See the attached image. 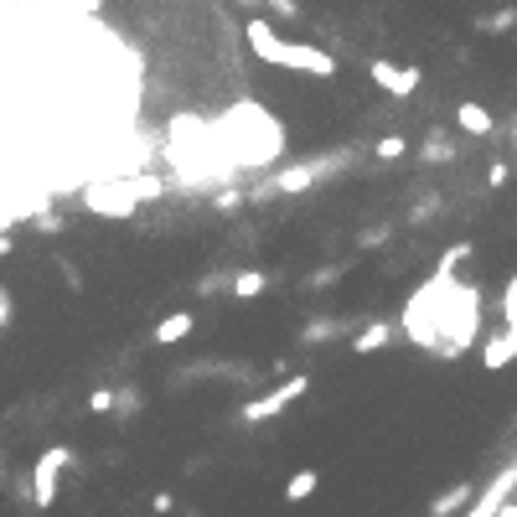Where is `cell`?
Listing matches in <instances>:
<instances>
[{"label": "cell", "instance_id": "obj_13", "mask_svg": "<svg viewBox=\"0 0 517 517\" xmlns=\"http://www.w3.org/2000/svg\"><path fill=\"white\" fill-rule=\"evenodd\" d=\"M264 285H269V275H264V269H243V275H233V280H228V290H233L238 300H254V295H264Z\"/></svg>", "mask_w": 517, "mask_h": 517}, {"label": "cell", "instance_id": "obj_15", "mask_svg": "<svg viewBox=\"0 0 517 517\" xmlns=\"http://www.w3.org/2000/svg\"><path fill=\"white\" fill-rule=\"evenodd\" d=\"M342 331H352V321H311L300 331V342H331V337H342Z\"/></svg>", "mask_w": 517, "mask_h": 517}, {"label": "cell", "instance_id": "obj_6", "mask_svg": "<svg viewBox=\"0 0 517 517\" xmlns=\"http://www.w3.org/2000/svg\"><path fill=\"white\" fill-rule=\"evenodd\" d=\"M337 161H342V156H321V161H300V166H285L275 181H269V192H306V187H316L321 176H331V171H337Z\"/></svg>", "mask_w": 517, "mask_h": 517}, {"label": "cell", "instance_id": "obj_9", "mask_svg": "<svg viewBox=\"0 0 517 517\" xmlns=\"http://www.w3.org/2000/svg\"><path fill=\"white\" fill-rule=\"evenodd\" d=\"M455 125H461L466 135H476V140H486L497 125H492V109H481V104H461L455 109Z\"/></svg>", "mask_w": 517, "mask_h": 517}, {"label": "cell", "instance_id": "obj_25", "mask_svg": "<svg viewBox=\"0 0 517 517\" xmlns=\"http://www.w3.org/2000/svg\"><path fill=\"white\" fill-rule=\"evenodd\" d=\"M497 517H517V502H507V507H502V512H497Z\"/></svg>", "mask_w": 517, "mask_h": 517}, {"label": "cell", "instance_id": "obj_26", "mask_svg": "<svg viewBox=\"0 0 517 517\" xmlns=\"http://www.w3.org/2000/svg\"><path fill=\"white\" fill-rule=\"evenodd\" d=\"M233 6H264V0H233Z\"/></svg>", "mask_w": 517, "mask_h": 517}, {"label": "cell", "instance_id": "obj_19", "mask_svg": "<svg viewBox=\"0 0 517 517\" xmlns=\"http://www.w3.org/2000/svg\"><path fill=\"white\" fill-rule=\"evenodd\" d=\"M88 409H94V414H114V393H109V388H94V393H88Z\"/></svg>", "mask_w": 517, "mask_h": 517}, {"label": "cell", "instance_id": "obj_17", "mask_svg": "<svg viewBox=\"0 0 517 517\" xmlns=\"http://www.w3.org/2000/svg\"><path fill=\"white\" fill-rule=\"evenodd\" d=\"M373 156H378V161H399V156H404V135H383V140L373 145Z\"/></svg>", "mask_w": 517, "mask_h": 517}, {"label": "cell", "instance_id": "obj_2", "mask_svg": "<svg viewBox=\"0 0 517 517\" xmlns=\"http://www.w3.org/2000/svg\"><path fill=\"white\" fill-rule=\"evenodd\" d=\"M476 326H481V290L476 285H455L450 300H445V321H440V337L450 331V342L440 352L455 357L461 347H471L476 342Z\"/></svg>", "mask_w": 517, "mask_h": 517}, {"label": "cell", "instance_id": "obj_1", "mask_svg": "<svg viewBox=\"0 0 517 517\" xmlns=\"http://www.w3.org/2000/svg\"><path fill=\"white\" fill-rule=\"evenodd\" d=\"M166 181L161 176H119V181H94V187L83 192L88 212H99V218H130V212L150 197H161Z\"/></svg>", "mask_w": 517, "mask_h": 517}, {"label": "cell", "instance_id": "obj_21", "mask_svg": "<svg viewBox=\"0 0 517 517\" xmlns=\"http://www.w3.org/2000/svg\"><path fill=\"white\" fill-rule=\"evenodd\" d=\"M114 409H125V414H135V409H140V393H135V388H125V393H114Z\"/></svg>", "mask_w": 517, "mask_h": 517}, {"label": "cell", "instance_id": "obj_11", "mask_svg": "<svg viewBox=\"0 0 517 517\" xmlns=\"http://www.w3.org/2000/svg\"><path fill=\"white\" fill-rule=\"evenodd\" d=\"M471 497H476V486H471V481H461V486H450L445 497H435V502H430V512H435V517H455L461 507H471Z\"/></svg>", "mask_w": 517, "mask_h": 517}, {"label": "cell", "instance_id": "obj_23", "mask_svg": "<svg viewBox=\"0 0 517 517\" xmlns=\"http://www.w3.org/2000/svg\"><path fill=\"white\" fill-rule=\"evenodd\" d=\"M486 181H492V187H507V161H492V166H486Z\"/></svg>", "mask_w": 517, "mask_h": 517}, {"label": "cell", "instance_id": "obj_8", "mask_svg": "<svg viewBox=\"0 0 517 517\" xmlns=\"http://www.w3.org/2000/svg\"><path fill=\"white\" fill-rule=\"evenodd\" d=\"M512 357H517V337H512V331H497V337L486 342V352H481V368L486 373H502Z\"/></svg>", "mask_w": 517, "mask_h": 517}, {"label": "cell", "instance_id": "obj_20", "mask_svg": "<svg viewBox=\"0 0 517 517\" xmlns=\"http://www.w3.org/2000/svg\"><path fill=\"white\" fill-rule=\"evenodd\" d=\"M512 21H517V6H507V11H497V16H486L481 32H502V26H512Z\"/></svg>", "mask_w": 517, "mask_h": 517}, {"label": "cell", "instance_id": "obj_22", "mask_svg": "<svg viewBox=\"0 0 517 517\" xmlns=\"http://www.w3.org/2000/svg\"><path fill=\"white\" fill-rule=\"evenodd\" d=\"M218 212H238L243 207V192H218V202H212Z\"/></svg>", "mask_w": 517, "mask_h": 517}, {"label": "cell", "instance_id": "obj_24", "mask_svg": "<svg viewBox=\"0 0 517 517\" xmlns=\"http://www.w3.org/2000/svg\"><path fill=\"white\" fill-rule=\"evenodd\" d=\"M6 316H11V300H6V290H0V326H6Z\"/></svg>", "mask_w": 517, "mask_h": 517}, {"label": "cell", "instance_id": "obj_4", "mask_svg": "<svg viewBox=\"0 0 517 517\" xmlns=\"http://www.w3.org/2000/svg\"><path fill=\"white\" fill-rule=\"evenodd\" d=\"M73 466V450L68 445H47L37 455V466H32V502L37 507H52L57 502V481H63V471Z\"/></svg>", "mask_w": 517, "mask_h": 517}, {"label": "cell", "instance_id": "obj_7", "mask_svg": "<svg viewBox=\"0 0 517 517\" xmlns=\"http://www.w3.org/2000/svg\"><path fill=\"white\" fill-rule=\"evenodd\" d=\"M368 73H373V83L383 88V94H393V99H409L414 88H419V78H424V73H419L414 63H409V68H393L388 57H378V63H373Z\"/></svg>", "mask_w": 517, "mask_h": 517}, {"label": "cell", "instance_id": "obj_12", "mask_svg": "<svg viewBox=\"0 0 517 517\" xmlns=\"http://www.w3.org/2000/svg\"><path fill=\"white\" fill-rule=\"evenodd\" d=\"M192 326H197V321H192V311H176V316H166V321L156 326V342H161V347H171V342H181V337H192Z\"/></svg>", "mask_w": 517, "mask_h": 517}, {"label": "cell", "instance_id": "obj_18", "mask_svg": "<svg viewBox=\"0 0 517 517\" xmlns=\"http://www.w3.org/2000/svg\"><path fill=\"white\" fill-rule=\"evenodd\" d=\"M424 161H455V150H450L445 140H435V135H430V140H424Z\"/></svg>", "mask_w": 517, "mask_h": 517}, {"label": "cell", "instance_id": "obj_5", "mask_svg": "<svg viewBox=\"0 0 517 517\" xmlns=\"http://www.w3.org/2000/svg\"><path fill=\"white\" fill-rule=\"evenodd\" d=\"M306 388H311V378H306V373H300V378H285L280 388H269L264 399L243 404V424H264V419H275V414H280V409H290Z\"/></svg>", "mask_w": 517, "mask_h": 517}, {"label": "cell", "instance_id": "obj_14", "mask_svg": "<svg viewBox=\"0 0 517 517\" xmlns=\"http://www.w3.org/2000/svg\"><path fill=\"white\" fill-rule=\"evenodd\" d=\"M316 486H321V476H316V471H295V476L285 481V502H306V497L316 492Z\"/></svg>", "mask_w": 517, "mask_h": 517}, {"label": "cell", "instance_id": "obj_3", "mask_svg": "<svg viewBox=\"0 0 517 517\" xmlns=\"http://www.w3.org/2000/svg\"><path fill=\"white\" fill-rule=\"evenodd\" d=\"M264 63L290 68V73H311V78H331V73H337V57H331L326 47H316V42H285V37L269 47Z\"/></svg>", "mask_w": 517, "mask_h": 517}, {"label": "cell", "instance_id": "obj_10", "mask_svg": "<svg viewBox=\"0 0 517 517\" xmlns=\"http://www.w3.org/2000/svg\"><path fill=\"white\" fill-rule=\"evenodd\" d=\"M388 342H393V326H388V321H373V326H362L357 337H352V352L368 357V352H383Z\"/></svg>", "mask_w": 517, "mask_h": 517}, {"label": "cell", "instance_id": "obj_16", "mask_svg": "<svg viewBox=\"0 0 517 517\" xmlns=\"http://www.w3.org/2000/svg\"><path fill=\"white\" fill-rule=\"evenodd\" d=\"M502 331H512V337H517V280H507V295H502Z\"/></svg>", "mask_w": 517, "mask_h": 517}]
</instances>
